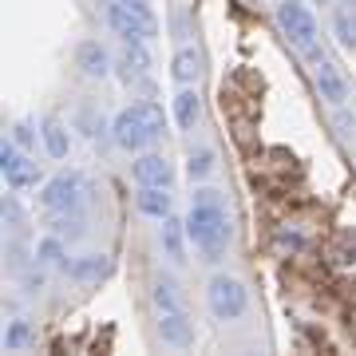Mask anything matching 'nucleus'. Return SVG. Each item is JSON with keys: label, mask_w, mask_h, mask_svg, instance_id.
Returning a JSON list of instances; mask_svg holds the SVG:
<instances>
[{"label": "nucleus", "mask_w": 356, "mask_h": 356, "mask_svg": "<svg viewBox=\"0 0 356 356\" xmlns=\"http://www.w3.org/2000/svg\"><path fill=\"white\" fill-rule=\"evenodd\" d=\"M163 127H166L163 107H159V103H151V99H143V103L123 107V111L111 119V139H115V147L139 154L147 143H154L159 135H163Z\"/></svg>", "instance_id": "nucleus-1"}, {"label": "nucleus", "mask_w": 356, "mask_h": 356, "mask_svg": "<svg viewBox=\"0 0 356 356\" xmlns=\"http://www.w3.org/2000/svg\"><path fill=\"white\" fill-rule=\"evenodd\" d=\"M186 234H191V242L206 254V261H218L222 250H226V242H229V218L222 210V202H191Z\"/></svg>", "instance_id": "nucleus-2"}, {"label": "nucleus", "mask_w": 356, "mask_h": 356, "mask_svg": "<svg viewBox=\"0 0 356 356\" xmlns=\"http://www.w3.org/2000/svg\"><path fill=\"white\" fill-rule=\"evenodd\" d=\"M277 24H281V32L289 36L293 48L305 51L309 60H317L321 28H317V16L309 13L305 0H281V4H277Z\"/></svg>", "instance_id": "nucleus-3"}, {"label": "nucleus", "mask_w": 356, "mask_h": 356, "mask_svg": "<svg viewBox=\"0 0 356 356\" xmlns=\"http://www.w3.org/2000/svg\"><path fill=\"white\" fill-rule=\"evenodd\" d=\"M88 198V178L79 170H60L56 178H48L40 186V210L48 214H64V210H79Z\"/></svg>", "instance_id": "nucleus-4"}, {"label": "nucleus", "mask_w": 356, "mask_h": 356, "mask_svg": "<svg viewBox=\"0 0 356 356\" xmlns=\"http://www.w3.org/2000/svg\"><path fill=\"white\" fill-rule=\"evenodd\" d=\"M206 305L214 313V321H238L245 317V309H250V293L238 277H229V273H218L210 277L206 285Z\"/></svg>", "instance_id": "nucleus-5"}, {"label": "nucleus", "mask_w": 356, "mask_h": 356, "mask_svg": "<svg viewBox=\"0 0 356 356\" xmlns=\"http://www.w3.org/2000/svg\"><path fill=\"white\" fill-rule=\"evenodd\" d=\"M99 4H103V20H107V28H111L123 44H131V40H147V44H151L154 40L159 20H147L143 13L127 8L123 0H99Z\"/></svg>", "instance_id": "nucleus-6"}, {"label": "nucleus", "mask_w": 356, "mask_h": 356, "mask_svg": "<svg viewBox=\"0 0 356 356\" xmlns=\"http://www.w3.org/2000/svg\"><path fill=\"white\" fill-rule=\"evenodd\" d=\"M313 83H317L321 99H329L332 107H344V103L353 99V83H348V76L332 60H321V56L313 60Z\"/></svg>", "instance_id": "nucleus-7"}, {"label": "nucleus", "mask_w": 356, "mask_h": 356, "mask_svg": "<svg viewBox=\"0 0 356 356\" xmlns=\"http://www.w3.org/2000/svg\"><path fill=\"white\" fill-rule=\"evenodd\" d=\"M131 178L139 186H175V166L159 151H139V159L131 163Z\"/></svg>", "instance_id": "nucleus-8"}, {"label": "nucleus", "mask_w": 356, "mask_h": 356, "mask_svg": "<svg viewBox=\"0 0 356 356\" xmlns=\"http://www.w3.org/2000/svg\"><path fill=\"white\" fill-rule=\"evenodd\" d=\"M159 337L170 348H191L194 344V321L186 309H170V313H159Z\"/></svg>", "instance_id": "nucleus-9"}, {"label": "nucleus", "mask_w": 356, "mask_h": 356, "mask_svg": "<svg viewBox=\"0 0 356 356\" xmlns=\"http://www.w3.org/2000/svg\"><path fill=\"white\" fill-rule=\"evenodd\" d=\"M159 242H163V254L170 257L175 266H182V261H186V242H191V234H186V218L166 214L163 222H159Z\"/></svg>", "instance_id": "nucleus-10"}, {"label": "nucleus", "mask_w": 356, "mask_h": 356, "mask_svg": "<svg viewBox=\"0 0 356 356\" xmlns=\"http://www.w3.org/2000/svg\"><path fill=\"white\" fill-rule=\"evenodd\" d=\"M76 67L88 79H103L111 72V56H107V48H103L99 40H79L76 44Z\"/></svg>", "instance_id": "nucleus-11"}, {"label": "nucleus", "mask_w": 356, "mask_h": 356, "mask_svg": "<svg viewBox=\"0 0 356 356\" xmlns=\"http://www.w3.org/2000/svg\"><path fill=\"white\" fill-rule=\"evenodd\" d=\"M151 72V51H147V40H131L123 44V56H119V79L123 83H135Z\"/></svg>", "instance_id": "nucleus-12"}, {"label": "nucleus", "mask_w": 356, "mask_h": 356, "mask_svg": "<svg viewBox=\"0 0 356 356\" xmlns=\"http://www.w3.org/2000/svg\"><path fill=\"white\" fill-rule=\"evenodd\" d=\"M107 269H111L107 254H83V257H76V261H67L64 273L72 281H79V285H99V281L107 277Z\"/></svg>", "instance_id": "nucleus-13"}, {"label": "nucleus", "mask_w": 356, "mask_h": 356, "mask_svg": "<svg viewBox=\"0 0 356 356\" xmlns=\"http://www.w3.org/2000/svg\"><path fill=\"white\" fill-rule=\"evenodd\" d=\"M170 76H175L178 88H191V83H198V76H202V56H198L191 44H182V48L170 56Z\"/></svg>", "instance_id": "nucleus-14"}, {"label": "nucleus", "mask_w": 356, "mask_h": 356, "mask_svg": "<svg viewBox=\"0 0 356 356\" xmlns=\"http://www.w3.org/2000/svg\"><path fill=\"white\" fill-rule=\"evenodd\" d=\"M135 210L143 218H154V222H163L170 214V186H139L135 194Z\"/></svg>", "instance_id": "nucleus-15"}, {"label": "nucleus", "mask_w": 356, "mask_h": 356, "mask_svg": "<svg viewBox=\"0 0 356 356\" xmlns=\"http://www.w3.org/2000/svg\"><path fill=\"white\" fill-rule=\"evenodd\" d=\"M40 139H44V151L51 154V159H67V151H72V135H67V127L60 123V119H44L40 123Z\"/></svg>", "instance_id": "nucleus-16"}, {"label": "nucleus", "mask_w": 356, "mask_h": 356, "mask_svg": "<svg viewBox=\"0 0 356 356\" xmlns=\"http://www.w3.org/2000/svg\"><path fill=\"white\" fill-rule=\"evenodd\" d=\"M198 115H202V99H198L194 83H191V88H178V95H175V123L182 131H194Z\"/></svg>", "instance_id": "nucleus-17"}, {"label": "nucleus", "mask_w": 356, "mask_h": 356, "mask_svg": "<svg viewBox=\"0 0 356 356\" xmlns=\"http://www.w3.org/2000/svg\"><path fill=\"white\" fill-rule=\"evenodd\" d=\"M151 301L159 313H170V309H186V297H182V289H178L175 277H159L151 289Z\"/></svg>", "instance_id": "nucleus-18"}, {"label": "nucleus", "mask_w": 356, "mask_h": 356, "mask_svg": "<svg viewBox=\"0 0 356 356\" xmlns=\"http://www.w3.org/2000/svg\"><path fill=\"white\" fill-rule=\"evenodd\" d=\"M48 229H51V234H60L64 242H79V238L88 234V222H83L79 210H64V214H51Z\"/></svg>", "instance_id": "nucleus-19"}, {"label": "nucleus", "mask_w": 356, "mask_h": 356, "mask_svg": "<svg viewBox=\"0 0 356 356\" xmlns=\"http://www.w3.org/2000/svg\"><path fill=\"white\" fill-rule=\"evenodd\" d=\"M36 261L40 266H60L64 269L67 266V242L60 238V234H51L48 229V234L36 242Z\"/></svg>", "instance_id": "nucleus-20"}, {"label": "nucleus", "mask_w": 356, "mask_h": 356, "mask_svg": "<svg viewBox=\"0 0 356 356\" xmlns=\"http://www.w3.org/2000/svg\"><path fill=\"white\" fill-rule=\"evenodd\" d=\"M4 182H8V191H16V194H20V191H32V186L40 182V166L24 154V159L13 166V170H4Z\"/></svg>", "instance_id": "nucleus-21"}, {"label": "nucleus", "mask_w": 356, "mask_h": 356, "mask_svg": "<svg viewBox=\"0 0 356 356\" xmlns=\"http://www.w3.org/2000/svg\"><path fill=\"white\" fill-rule=\"evenodd\" d=\"M36 344V325H28V321H8V329H4V353H24Z\"/></svg>", "instance_id": "nucleus-22"}, {"label": "nucleus", "mask_w": 356, "mask_h": 356, "mask_svg": "<svg viewBox=\"0 0 356 356\" xmlns=\"http://www.w3.org/2000/svg\"><path fill=\"white\" fill-rule=\"evenodd\" d=\"M210 175H214V151L210 147H198V151L186 154V178L191 182H202Z\"/></svg>", "instance_id": "nucleus-23"}, {"label": "nucleus", "mask_w": 356, "mask_h": 356, "mask_svg": "<svg viewBox=\"0 0 356 356\" xmlns=\"http://www.w3.org/2000/svg\"><path fill=\"white\" fill-rule=\"evenodd\" d=\"M332 32H337V40H341V48H356V16L353 13L332 16Z\"/></svg>", "instance_id": "nucleus-24"}, {"label": "nucleus", "mask_w": 356, "mask_h": 356, "mask_svg": "<svg viewBox=\"0 0 356 356\" xmlns=\"http://www.w3.org/2000/svg\"><path fill=\"white\" fill-rule=\"evenodd\" d=\"M44 281H48V273H44V269H36V266L20 273V285H24L28 293H40V289H44Z\"/></svg>", "instance_id": "nucleus-25"}, {"label": "nucleus", "mask_w": 356, "mask_h": 356, "mask_svg": "<svg viewBox=\"0 0 356 356\" xmlns=\"http://www.w3.org/2000/svg\"><path fill=\"white\" fill-rule=\"evenodd\" d=\"M13 139L24 147V151H32V143H36V131H32V123H16L13 127Z\"/></svg>", "instance_id": "nucleus-26"}, {"label": "nucleus", "mask_w": 356, "mask_h": 356, "mask_svg": "<svg viewBox=\"0 0 356 356\" xmlns=\"http://www.w3.org/2000/svg\"><path fill=\"white\" fill-rule=\"evenodd\" d=\"M4 222H8V229H20V206H16V198H4Z\"/></svg>", "instance_id": "nucleus-27"}]
</instances>
